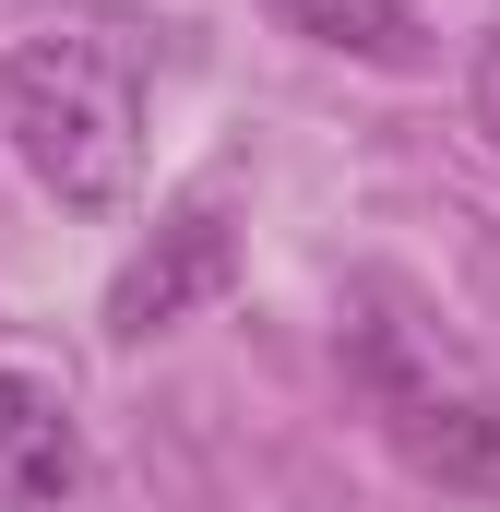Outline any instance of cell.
Instances as JSON below:
<instances>
[{"label":"cell","instance_id":"5","mask_svg":"<svg viewBox=\"0 0 500 512\" xmlns=\"http://www.w3.org/2000/svg\"><path fill=\"white\" fill-rule=\"evenodd\" d=\"M286 36H310V48H334V60H381V72H405L417 60V0H262Z\"/></svg>","mask_w":500,"mask_h":512},{"label":"cell","instance_id":"1","mask_svg":"<svg viewBox=\"0 0 500 512\" xmlns=\"http://www.w3.org/2000/svg\"><path fill=\"white\" fill-rule=\"evenodd\" d=\"M334 358L405 477H429L441 501H500V382L405 274H346Z\"/></svg>","mask_w":500,"mask_h":512},{"label":"cell","instance_id":"4","mask_svg":"<svg viewBox=\"0 0 500 512\" xmlns=\"http://www.w3.org/2000/svg\"><path fill=\"white\" fill-rule=\"evenodd\" d=\"M0 512H120V477L72 417V393L12 358H0Z\"/></svg>","mask_w":500,"mask_h":512},{"label":"cell","instance_id":"6","mask_svg":"<svg viewBox=\"0 0 500 512\" xmlns=\"http://www.w3.org/2000/svg\"><path fill=\"white\" fill-rule=\"evenodd\" d=\"M465 108H477V131H489V155H500V36H477V72H465Z\"/></svg>","mask_w":500,"mask_h":512},{"label":"cell","instance_id":"2","mask_svg":"<svg viewBox=\"0 0 500 512\" xmlns=\"http://www.w3.org/2000/svg\"><path fill=\"white\" fill-rule=\"evenodd\" d=\"M0 131L60 215H120L143 191V48L131 24H36L0 48Z\"/></svg>","mask_w":500,"mask_h":512},{"label":"cell","instance_id":"3","mask_svg":"<svg viewBox=\"0 0 500 512\" xmlns=\"http://www.w3.org/2000/svg\"><path fill=\"white\" fill-rule=\"evenodd\" d=\"M239 286V191L227 179H191L167 215H155V239L108 274V346H155V334H179V322H203L215 298Z\"/></svg>","mask_w":500,"mask_h":512}]
</instances>
